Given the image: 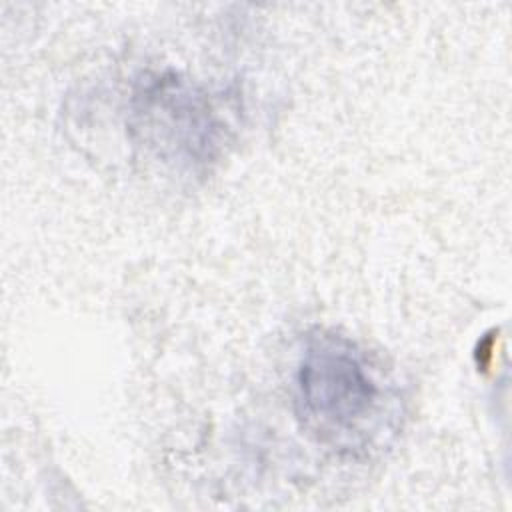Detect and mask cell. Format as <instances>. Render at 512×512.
<instances>
[{"label": "cell", "instance_id": "cell-1", "mask_svg": "<svg viewBox=\"0 0 512 512\" xmlns=\"http://www.w3.org/2000/svg\"><path fill=\"white\" fill-rule=\"evenodd\" d=\"M296 382L306 424L336 442L360 432L380 398V388L360 354L336 336H322L308 344Z\"/></svg>", "mask_w": 512, "mask_h": 512}, {"label": "cell", "instance_id": "cell-2", "mask_svg": "<svg viewBox=\"0 0 512 512\" xmlns=\"http://www.w3.org/2000/svg\"><path fill=\"white\" fill-rule=\"evenodd\" d=\"M136 118L144 138L182 160H206L218 146L220 124L206 94L176 76L158 78L142 94Z\"/></svg>", "mask_w": 512, "mask_h": 512}]
</instances>
